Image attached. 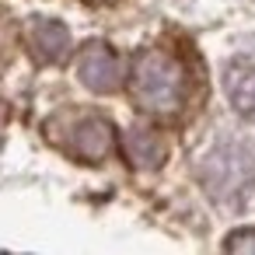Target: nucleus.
Returning <instances> with one entry per match:
<instances>
[{"label":"nucleus","mask_w":255,"mask_h":255,"mask_svg":"<svg viewBox=\"0 0 255 255\" xmlns=\"http://www.w3.org/2000/svg\"><path fill=\"white\" fill-rule=\"evenodd\" d=\"M129 98L150 119H178L192 102V74L164 46H147L129 67Z\"/></svg>","instance_id":"obj_1"},{"label":"nucleus","mask_w":255,"mask_h":255,"mask_svg":"<svg viewBox=\"0 0 255 255\" xmlns=\"http://www.w3.org/2000/svg\"><path fill=\"white\" fill-rule=\"evenodd\" d=\"M199 182L213 196V203L238 210L255 192V157L238 140H220L199 161Z\"/></svg>","instance_id":"obj_2"},{"label":"nucleus","mask_w":255,"mask_h":255,"mask_svg":"<svg viewBox=\"0 0 255 255\" xmlns=\"http://www.w3.org/2000/svg\"><path fill=\"white\" fill-rule=\"evenodd\" d=\"M46 136L53 140V147H60L67 157L81 164H102L116 147V126L102 112H91V109L56 112L46 123Z\"/></svg>","instance_id":"obj_3"},{"label":"nucleus","mask_w":255,"mask_h":255,"mask_svg":"<svg viewBox=\"0 0 255 255\" xmlns=\"http://www.w3.org/2000/svg\"><path fill=\"white\" fill-rule=\"evenodd\" d=\"M77 81L95 95H109L123 88L126 67L109 42L95 39V42H84V49L77 53Z\"/></svg>","instance_id":"obj_4"},{"label":"nucleus","mask_w":255,"mask_h":255,"mask_svg":"<svg viewBox=\"0 0 255 255\" xmlns=\"http://www.w3.org/2000/svg\"><path fill=\"white\" fill-rule=\"evenodd\" d=\"M119 147H123L126 164L136 168V171H157L168 161V136L157 126H150V123L129 126V133L123 136Z\"/></svg>","instance_id":"obj_5"},{"label":"nucleus","mask_w":255,"mask_h":255,"mask_svg":"<svg viewBox=\"0 0 255 255\" xmlns=\"http://www.w3.org/2000/svg\"><path fill=\"white\" fill-rule=\"evenodd\" d=\"M25 42H28V53L39 60V63H63L74 49L70 42V32L63 21L56 18H28L25 25Z\"/></svg>","instance_id":"obj_6"},{"label":"nucleus","mask_w":255,"mask_h":255,"mask_svg":"<svg viewBox=\"0 0 255 255\" xmlns=\"http://www.w3.org/2000/svg\"><path fill=\"white\" fill-rule=\"evenodd\" d=\"M224 95L241 119L255 123V56L241 53L224 67Z\"/></svg>","instance_id":"obj_7"},{"label":"nucleus","mask_w":255,"mask_h":255,"mask_svg":"<svg viewBox=\"0 0 255 255\" xmlns=\"http://www.w3.org/2000/svg\"><path fill=\"white\" fill-rule=\"evenodd\" d=\"M227 248H231V252H241V248H252V252H255V231L231 234V238H227Z\"/></svg>","instance_id":"obj_8"},{"label":"nucleus","mask_w":255,"mask_h":255,"mask_svg":"<svg viewBox=\"0 0 255 255\" xmlns=\"http://www.w3.org/2000/svg\"><path fill=\"white\" fill-rule=\"evenodd\" d=\"M84 4H91V7H109V4H119V0H84Z\"/></svg>","instance_id":"obj_9"}]
</instances>
